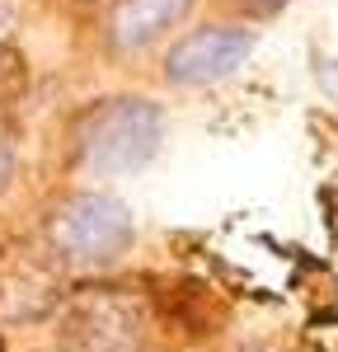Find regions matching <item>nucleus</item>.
Returning <instances> with one entry per match:
<instances>
[{"mask_svg": "<svg viewBox=\"0 0 338 352\" xmlns=\"http://www.w3.org/2000/svg\"><path fill=\"white\" fill-rule=\"evenodd\" d=\"M80 5H109V0H80Z\"/></svg>", "mask_w": 338, "mask_h": 352, "instance_id": "nucleus-10", "label": "nucleus"}, {"mask_svg": "<svg viewBox=\"0 0 338 352\" xmlns=\"http://www.w3.org/2000/svg\"><path fill=\"white\" fill-rule=\"evenodd\" d=\"M137 240V221L122 197L99 188H71L43 212V244L66 268H113Z\"/></svg>", "mask_w": 338, "mask_h": 352, "instance_id": "nucleus-2", "label": "nucleus"}, {"mask_svg": "<svg viewBox=\"0 0 338 352\" xmlns=\"http://www.w3.org/2000/svg\"><path fill=\"white\" fill-rule=\"evenodd\" d=\"M254 28L240 24H197L169 43L160 76L169 89H207V85L230 80L254 56Z\"/></svg>", "mask_w": 338, "mask_h": 352, "instance_id": "nucleus-4", "label": "nucleus"}, {"mask_svg": "<svg viewBox=\"0 0 338 352\" xmlns=\"http://www.w3.org/2000/svg\"><path fill=\"white\" fill-rule=\"evenodd\" d=\"M319 85H324V94L338 104V56H324L319 61Z\"/></svg>", "mask_w": 338, "mask_h": 352, "instance_id": "nucleus-8", "label": "nucleus"}, {"mask_svg": "<svg viewBox=\"0 0 338 352\" xmlns=\"http://www.w3.org/2000/svg\"><path fill=\"white\" fill-rule=\"evenodd\" d=\"M66 141H71V160L84 174H99V179L137 174L155 160L165 141V109L146 94H109L71 118Z\"/></svg>", "mask_w": 338, "mask_h": 352, "instance_id": "nucleus-1", "label": "nucleus"}, {"mask_svg": "<svg viewBox=\"0 0 338 352\" xmlns=\"http://www.w3.org/2000/svg\"><path fill=\"white\" fill-rule=\"evenodd\" d=\"M197 0H109L99 14V38L113 56H141L169 33H179Z\"/></svg>", "mask_w": 338, "mask_h": 352, "instance_id": "nucleus-5", "label": "nucleus"}, {"mask_svg": "<svg viewBox=\"0 0 338 352\" xmlns=\"http://www.w3.org/2000/svg\"><path fill=\"white\" fill-rule=\"evenodd\" d=\"M14 174H19V136L0 118V197L14 188Z\"/></svg>", "mask_w": 338, "mask_h": 352, "instance_id": "nucleus-6", "label": "nucleus"}, {"mask_svg": "<svg viewBox=\"0 0 338 352\" xmlns=\"http://www.w3.org/2000/svg\"><path fill=\"white\" fill-rule=\"evenodd\" d=\"M230 352H282L278 343H268V338H245V343H235Z\"/></svg>", "mask_w": 338, "mask_h": 352, "instance_id": "nucleus-9", "label": "nucleus"}, {"mask_svg": "<svg viewBox=\"0 0 338 352\" xmlns=\"http://www.w3.org/2000/svg\"><path fill=\"white\" fill-rule=\"evenodd\" d=\"M235 5H240V14H249V19H273L291 0H235Z\"/></svg>", "mask_w": 338, "mask_h": 352, "instance_id": "nucleus-7", "label": "nucleus"}, {"mask_svg": "<svg viewBox=\"0 0 338 352\" xmlns=\"http://www.w3.org/2000/svg\"><path fill=\"white\" fill-rule=\"evenodd\" d=\"M146 305L127 292H80L66 300L56 343L61 352H146Z\"/></svg>", "mask_w": 338, "mask_h": 352, "instance_id": "nucleus-3", "label": "nucleus"}]
</instances>
